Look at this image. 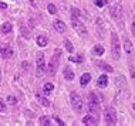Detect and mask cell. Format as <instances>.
<instances>
[{"label": "cell", "instance_id": "obj_1", "mask_svg": "<svg viewBox=\"0 0 135 126\" xmlns=\"http://www.w3.org/2000/svg\"><path fill=\"white\" fill-rule=\"evenodd\" d=\"M111 51L114 60L121 58V44H119V38L117 33H111Z\"/></svg>", "mask_w": 135, "mask_h": 126}, {"label": "cell", "instance_id": "obj_2", "mask_svg": "<svg viewBox=\"0 0 135 126\" xmlns=\"http://www.w3.org/2000/svg\"><path fill=\"white\" fill-rule=\"evenodd\" d=\"M88 111L90 113H93L94 116H97L100 119V99L97 98L95 93H90V102H88Z\"/></svg>", "mask_w": 135, "mask_h": 126}, {"label": "cell", "instance_id": "obj_3", "mask_svg": "<svg viewBox=\"0 0 135 126\" xmlns=\"http://www.w3.org/2000/svg\"><path fill=\"white\" fill-rule=\"evenodd\" d=\"M46 74V61H44V54L37 52L36 55V75L43 77Z\"/></svg>", "mask_w": 135, "mask_h": 126}, {"label": "cell", "instance_id": "obj_4", "mask_svg": "<svg viewBox=\"0 0 135 126\" xmlns=\"http://www.w3.org/2000/svg\"><path fill=\"white\" fill-rule=\"evenodd\" d=\"M70 101H71V106H73V109H74L75 112H77V113L83 112V109H84V103H83L81 96H80L77 92H71Z\"/></svg>", "mask_w": 135, "mask_h": 126}, {"label": "cell", "instance_id": "obj_5", "mask_svg": "<svg viewBox=\"0 0 135 126\" xmlns=\"http://www.w3.org/2000/svg\"><path fill=\"white\" fill-rule=\"evenodd\" d=\"M60 54H61V51L57 50L56 54H54V55L51 57V60H50V64H49V74L50 75H54L57 72L58 65H60Z\"/></svg>", "mask_w": 135, "mask_h": 126}, {"label": "cell", "instance_id": "obj_6", "mask_svg": "<svg viewBox=\"0 0 135 126\" xmlns=\"http://www.w3.org/2000/svg\"><path fill=\"white\" fill-rule=\"evenodd\" d=\"M104 119L107 125H115L117 123V112L112 106H107L104 112Z\"/></svg>", "mask_w": 135, "mask_h": 126}, {"label": "cell", "instance_id": "obj_7", "mask_svg": "<svg viewBox=\"0 0 135 126\" xmlns=\"http://www.w3.org/2000/svg\"><path fill=\"white\" fill-rule=\"evenodd\" d=\"M73 28H74L75 31H77V34H80L81 37L87 34V28L84 26V23H81L78 19H73Z\"/></svg>", "mask_w": 135, "mask_h": 126}, {"label": "cell", "instance_id": "obj_8", "mask_svg": "<svg viewBox=\"0 0 135 126\" xmlns=\"http://www.w3.org/2000/svg\"><path fill=\"white\" fill-rule=\"evenodd\" d=\"M0 57L2 58H12L13 48L9 44H0Z\"/></svg>", "mask_w": 135, "mask_h": 126}, {"label": "cell", "instance_id": "obj_9", "mask_svg": "<svg viewBox=\"0 0 135 126\" xmlns=\"http://www.w3.org/2000/svg\"><path fill=\"white\" fill-rule=\"evenodd\" d=\"M109 14H111V17H114L115 20H119L121 19V14H122V9L119 4H114L109 7Z\"/></svg>", "mask_w": 135, "mask_h": 126}, {"label": "cell", "instance_id": "obj_10", "mask_svg": "<svg viewBox=\"0 0 135 126\" xmlns=\"http://www.w3.org/2000/svg\"><path fill=\"white\" fill-rule=\"evenodd\" d=\"M97 122H98V118L94 116L93 113H88L83 118V123L85 125H97Z\"/></svg>", "mask_w": 135, "mask_h": 126}, {"label": "cell", "instance_id": "obj_11", "mask_svg": "<svg viewBox=\"0 0 135 126\" xmlns=\"http://www.w3.org/2000/svg\"><path fill=\"white\" fill-rule=\"evenodd\" d=\"M53 27H54V30H56L57 33H64L65 31V24L61 20H54Z\"/></svg>", "mask_w": 135, "mask_h": 126}, {"label": "cell", "instance_id": "obj_12", "mask_svg": "<svg viewBox=\"0 0 135 126\" xmlns=\"http://www.w3.org/2000/svg\"><path fill=\"white\" fill-rule=\"evenodd\" d=\"M97 85L100 86V88H105V86L108 85V77L107 75H100V77H98V81H97Z\"/></svg>", "mask_w": 135, "mask_h": 126}, {"label": "cell", "instance_id": "obj_13", "mask_svg": "<svg viewBox=\"0 0 135 126\" xmlns=\"http://www.w3.org/2000/svg\"><path fill=\"white\" fill-rule=\"evenodd\" d=\"M90 81H91V75L88 72L83 74L81 78H80V84H81V86H87V85L90 84Z\"/></svg>", "mask_w": 135, "mask_h": 126}, {"label": "cell", "instance_id": "obj_14", "mask_svg": "<svg viewBox=\"0 0 135 126\" xmlns=\"http://www.w3.org/2000/svg\"><path fill=\"white\" fill-rule=\"evenodd\" d=\"M63 74H64V78L67 81H73V80H74V72H73V70H71L70 67H65Z\"/></svg>", "mask_w": 135, "mask_h": 126}, {"label": "cell", "instance_id": "obj_15", "mask_svg": "<svg viewBox=\"0 0 135 126\" xmlns=\"http://www.w3.org/2000/svg\"><path fill=\"white\" fill-rule=\"evenodd\" d=\"M105 52V50H104V47L103 45H100V44H97V45H94V48H93V54L94 55H103V54Z\"/></svg>", "mask_w": 135, "mask_h": 126}, {"label": "cell", "instance_id": "obj_16", "mask_svg": "<svg viewBox=\"0 0 135 126\" xmlns=\"http://www.w3.org/2000/svg\"><path fill=\"white\" fill-rule=\"evenodd\" d=\"M36 41H37V45H40V47H46L49 44V38H47L46 35H38Z\"/></svg>", "mask_w": 135, "mask_h": 126}, {"label": "cell", "instance_id": "obj_17", "mask_svg": "<svg viewBox=\"0 0 135 126\" xmlns=\"http://www.w3.org/2000/svg\"><path fill=\"white\" fill-rule=\"evenodd\" d=\"M124 50H125L127 54H132L134 47H132V43H131L129 40H125V41H124Z\"/></svg>", "mask_w": 135, "mask_h": 126}, {"label": "cell", "instance_id": "obj_18", "mask_svg": "<svg viewBox=\"0 0 135 126\" xmlns=\"http://www.w3.org/2000/svg\"><path fill=\"white\" fill-rule=\"evenodd\" d=\"M97 65L100 67V68H103L104 71H107V72H112V71H114V68H112L111 65H108V64L103 62V61H98V62H97Z\"/></svg>", "mask_w": 135, "mask_h": 126}, {"label": "cell", "instance_id": "obj_19", "mask_svg": "<svg viewBox=\"0 0 135 126\" xmlns=\"http://www.w3.org/2000/svg\"><path fill=\"white\" fill-rule=\"evenodd\" d=\"M53 91H54V85L50 84V82H47L44 85V88H43V93H44V95H50Z\"/></svg>", "mask_w": 135, "mask_h": 126}, {"label": "cell", "instance_id": "obj_20", "mask_svg": "<svg viewBox=\"0 0 135 126\" xmlns=\"http://www.w3.org/2000/svg\"><path fill=\"white\" fill-rule=\"evenodd\" d=\"M12 30H13L12 23H4V24L2 26V33H3V34H9Z\"/></svg>", "mask_w": 135, "mask_h": 126}, {"label": "cell", "instance_id": "obj_21", "mask_svg": "<svg viewBox=\"0 0 135 126\" xmlns=\"http://www.w3.org/2000/svg\"><path fill=\"white\" fill-rule=\"evenodd\" d=\"M40 123L44 125V126H50L51 120H50V118H47V116H41V118H40Z\"/></svg>", "mask_w": 135, "mask_h": 126}, {"label": "cell", "instance_id": "obj_22", "mask_svg": "<svg viewBox=\"0 0 135 126\" xmlns=\"http://www.w3.org/2000/svg\"><path fill=\"white\" fill-rule=\"evenodd\" d=\"M37 98H38V101H40V103H41V105H44V106H50V101H49V99L43 98L41 95H37Z\"/></svg>", "mask_w": 135, "mask_h": 126}, {"label": "cell", "instance_id": "obj_23", "mask_svg": "<svg viewBox=\"0 0 135 126\" xmlns=\"http://www.w3.org/2000/svg\"><path fill=\"white\" fill-rule=\"evenodd\" d=\"M47 10H49V13H50V14H56V13H57V7L54 6V4H51V3H50V4L47 6Z\"/></svg>", "mask_w": 135, "mask_h": 126}, {"label": "cell", "instance_id": "obj_24", "mask_svg": "<svg viewBox=\"0 0 135 126\" xmlns=\"http://www.w3.org/2000/svg\"><path fill=\"white\" fill-rule=\"evenodd\" d=\"M7 102H9L10 105H16V103H17V99L14 98V96H12V95H9V96H7Z\"/></svg>", "mask_w": 135, "mask_h": 126}, {"label": "cell", "instance_id": "obj_25", "mask_svg": "<svg viewBox=\"0 0 135 126\" xmlns=\"http://www.w3.org/2000/svg\"><path fill=\"white\" fill-rule=\"evenodd\" d=\"M70 58V61H73V62H83L84 58L83 57H68Z\"/></svg>", "mask_w": 135, "mask_h": 126}, {"label": "cell", "instance_id": "obj_26", "mask_svg": "<svg viewBox=\"0 0 135 126\" xmlns=\"http://www.w3.org/2000/svg\"><path fill=\"white\" fill-rule=\"evenodd\" d=\"M64 45H65V48H67V51L73 52V50H74V48H73V45H71V43H70V41L65 40V41H64Z\"/></svg>", "mask_w": 135, "mask_h": 126}, {"label": "cell", "instance_id": "obj_27", "mask_svg": "<svg viewBox=\"0 0 135 126\" xmlns=\"http://www.w3.org/2000/svg\"><path fill=\"white\" fill-rule=\"evenodd\" d=\"M105 4H107V0H95V6L98 7H103Z\"/></svg>", "mask_w": 135, "mask_h": 126}, {"label": "cell", "instance_id": "obj_28", "mask_svg": "<svg viewBox=\"0 0 135 126\" xmlns=\"http://www.w3.org/2000/svg\"><path fill=\"white\" fill-rule=\"evenodd\" d=\"M71 12H73V19H74L75 16L80 17V14H81V13H80V10H78V9H75V7H73V9H71Z\"/></svg>", "mask_w": 135, "mask_h": 126}, {"label": "cell", "instance_id": "obj_29", "mask_svg": "<svg viewBox=\"0 0 135 126\" xmlns=\"http://www.w3.org/2000/svg\"><path fill=\"white\" fill-rule=\"evenodd\" d=\"M4 109H6V105H4V102L0 99V112H4Z\"/></svg>", "mask_w": 135, "mask_h": 126}, {"label": "cell", "instance_id": "obj_30", "mask_svg": "<svg viewBox=\"0 0 135 126\" xmlns=\"http://www.w3.org/2000/svg\"><path fill=\"white\" fill-rule=\"evenodd\" d=\"M129 74H131V77H132V80H135V68L134 67L129 68Z\"/></svg>", "mask_w": 135, "mask_h": 126}, {"label": "cell", "instance_id": "obj_31", "mask_svg": "<svg viewBox=\"0 0 135 126\" xmlns=\"http://www.w3.org/2000/svg\"><path fill=\"white\" fill-rule=\"evenodd\" d=\"M54 120H56V122H57V123H58V125H60V126H63V125H64V122H63V120H61V119H60V118H57V116H56V118H54Z\"/></svg>", "mask_w": 135, "mask_h": 126}, {"label": "cell", "instance_id": "obj_32", "mask_svg": "<svg viewBox=\"0 0 135 126\" xmlns=\"http://www.w3.org/2000/svg\"><path fill=\"white\" fill-rule=\"evenodd\" d=\"M131 30H132V34L135 35V19L132 20V26H131Z\"/></svg>", "mask_w": 135, "mask_h": 126}, {"label": "cell", "instance_id": "obj_33", "mask_svg": "<svg viewBox=\"0 0 135 126\" xmlns=\"http://www.w3.org/2000/svg\"><path fill=\"white\" fill-rule=\"evenodd\" d=\"M30 3H31V6H34L36 3H34V0H30Z\"/></svg>", "mask_w": 135, "mask_h": 126}, {"label": "cell", "instance_id": "obj_34", "mask_svg": "<svg viewBox=\"0 0 135 126\" xmlns=\"http://www.w3.org/2000/svg\"><path fill=\"white\" fill-rule=\"evenodd\" d=\"M0 81H2V70H0Z\"/></svg>", "mask_w": 135, "mask_h": 126}, {"label": "cell", "instance_id": "obj_35", "mask_svg": "<svg viewBox=\"0 0 135 126\" xmlns=\"http://www.w3.org/2000/svg\"><path fill=\"white\" fill-rule=\"evenodd\" d=\"M132 108H134V111H135V102L132 103Z\"/></svg>", "mask_w": 135, "mask_h": 126}]
</instances>
